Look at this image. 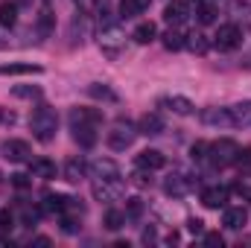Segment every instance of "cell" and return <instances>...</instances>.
I'll list each match as a JSON object with an SVG mask.
<instances>
[{
  "label": "cell",
  "instance_id": "44dd1931",
  "mask_svg": "<svg viewBox=\"0 0 251 248\" xmlns=\"http://www.w3.org/2000/svg\"><path fill=\"white\" fill-rule=\"evenodd\" d=\"M161 131H164V120H161L158 114H143V117L137 120V134L155 137V134H161Z\"/></svg>",
  "mask_w": 251,
  "mask_h": 248
},
{
  "label": "cell",
  "instance_id": "8992f818",
  "mask_svg": "<svg viewBox=\"0 0 251 248\" xmlns=\"http://www.w3.org/2000/svg\"><path fill=\"white\" fill-rule=\"evenodd\" d=\"M240 44H243V29L237 24H222L213 35V47L219 50H237Z\"/></svg>",
  "mask_w": 251,
  "mask_h": 248
},
{
  "label": "cell",
  "instance_id": "d590c367",
  "mask_svg": "<svg viewBox=\"0 0 251 248\" xmlns=\"http://www.w3.org/2000/svg\"><path fill=\"white\" fill-rule=\"evenodd\" d=\"M207 146H210V143H204V140H196V143L190 146V155H193V161H204V158H207Z\"/></svg>",
  "mask_w": 251,
  "mask_h": 248
},
{
  "label": "cell",
  "instance_id": "4dcf8cb0",
  "mask_svg": "<svg viewBox=\"0 0 251 248\" xmlns=\"http://www.w3.org/2000/svg\"><path fill=\"white\" fill-rule=\"evenodd\" d=\"M196 15H199V24H204V26H207V24H213V21H216V6L204 0V3H199Z\"/></svg>",
  "mask_w": 251,
  "mask_h": 248
},
{
  "label": "cell",
  "instance_id": "5bb4252c",
  "mask_svg": "<svg viewBox=\"0 0 251 248\" xmlns=\"http://www.w3.org/2000/svg\"><path fill=\"white\" fill-rule=\"evenodd\" d=\"M231 18L240 29H251V3L249 0H231Z\"/></svg>",
  "mask_w": 251,
  "mask_h": 248
},
{
  "label": "cell",
  "instance_id": "836d02e7",
  "mask_svg": "<svg viewBox=\"0 0 251 248\" xmlns=\"http://www.w3.org/2000/svg\"><path fill=\"white\" fill-rule=\"evenodd\" d=\"M82 225H79V216H70V213H64L62 216V231L64 234H76Z\"/></svg>",
  "mask_w": 251,
  "mask_h": 248
},
{
  "label": "cell",
  "instance_id": "484cf974",
  "mask_svg": "<svg viewBox=\"0 0 251 248\" xmlns=\"http://www.w3.org/2000/svg\"><path fill=\"white\" fill-rule=\"evenodd\" d=\"M88 94L94 97V99H102V102H117V94L108 88V85H88Z\"/></svg>",
  "mask_w": 251,
  "mask_h": 248
},
{
  "label": "cell",
  "instance_id": "ee69618b",
  "mask_svg": "<svg viewBox=\"0 0 251 248\" xmlns=\"http://www.w3.org/2000/svg\"><path fill=\"white\" fill-rule=\"evenodd\" d=\"M0 123L12 125V123H15V111H6V108H3V111H0Z\"/></svg>",
  "mask_w": 251,
  "mask_h": 248
},
{
  "label": "cell",
  "instance_id": "9a60e30c",
  "mask_svg": "<svg viewBox=\"0 0 251 248\" xmlns=\"http://www.w3.org/2000/svg\"><path fill=\"white\" fill-rule=\"evenodd\" d=\"M29 175L41 178V181H50V178H56V164L50 158H35V161H29Z\"/></svg>",
  "mask_w": 251,
  "mask_h": 248
},
{
  "label": "cell",
  "instance_id": "60d3db41",
  "mask_svg": "<svg viewBox=\"0 0 251 248\" xmlns=\"http://www.w3.org/2000/svg\"><path fill=\"white\" fill-rule=\"evenodd\" d=\"M204 243H207L210 248H222V246H225L222 234H204Z\"/></svg>",
  "mask_w": 251,
  "mask_h": 248
},
{
  "label": "cell",
  "instance_id": "ba28073f",
  "mask_svg": "<svg viewBox=\"0 0 251 248\" xmlns=\"http://www.w3.org/2000/svg\"><path fill=\"white\" fill-rule=\"evenodd\" d=\"M91 190H94V198L97 201H117L120 196H123V178L120 181H100V178H94V184H91Z\"/></svg>",
  "mask_w": 251,
  "mask_h": 248
},
{
  "label": "cell",
  "instance_id": "e0dca14e",
  "mask_svg": "<svg viewBox=\"0 0 251 248\" xmlns=\"http://www.w3.org/2000/svg\"><path fill=\"white\" fill-rule=\"evenodd\" d=\"M32 73H41V64H32V62L0 64V76H32Z\"/></svg>",
  "mask_w": 251,
  "mask_h": 248
},
{
  "label": "cell",
  "instance_id": "4316f807",
  "mask_svg": "<svg viewBox=\"0 0 251 248\" xmlns=\"http://www.w3.org/2000/svg\"><path fill=\"white\" fill-rule=\"evenodd\" d=\"M18 24V3H0V26Z\"/></svg>",
  "mask_w": 251,
  "mask_h": 248
},
{
  "label": "cell",
  "instance_id": "ab89813d",
  "mask_svg": "<svg viewBox=\"0 0 251 248\" xmlns=\"http://www.w3.org/2000/svg\"><path fill=\"white\" fill-rule=\"evenodd\" d=\"M187 231L190 234H204V222L193 216V219H187Z\"/></svg>",
  "mask_w": 251,
  "mask_h": 248
},
{
  "label": "cell",
  "instance_id": "ac0fdd59",
  "mask_svg": "<svg viewBox=\"0 0 251 248\" xmlns=\"http://www.w3.org/2000/svg\"><path fill=\"white\" fill-rule=\"evenodd\" d=\"M228 111H231V125H237V128H251V99L231 105Z\"/></svg>",
  "mask_w": 251,
  "mask_h": 248
},
{
  "label": "cell",
  "instance_id": "8fae6325",
  "mask_svg": "<svg viewBox=\"0 0 251 248\" xmlns=\"http://www.w3.org/2000/svg\"><path fill=\"white\" fill-rule=\"evenodd\" d=\"M38 207L47 216H62L64 210H67V196H62V193H44V198H41Z\"/></svg>",
  "mask_w": 251,
  "mask_h": 248
},
{
  "label": "cell",
  "instance_id": "c3c4849f",
  "mask_svg": "<svg viewBox=\"0 0 251 248\" xmlns=\"http://www.w3.org/2000/svg\"><path fill=\"white\" fill-rule=\"evenodd\" d=\"M0 178H3V175H0Z\"/></svg>",
  "mask_w": 251,
  "mask_h": 248
},
{
  "label": "cell",
  "instance_id": "7dc6e473",
  "mask_svg": "<svg viewBox=\"0 0 251 248\" xmlns=\"http://www.w3.org/2000/svg\"><path fill=\"white\" fill-rule=\"evenodd\" d=\"M187 3H196V6H199V3H204V0H187Z\"/></svg>",
  "mask_w": 251,
  "mask_h": 248
},
{
  "label": "cell",
  "instance_id": "83f0119b",
  "mask_svg": "<svg viewBox=\"0 0 251 248\" xmlns=\"http://www.w3.org/2000/svg\"><path fill=\"white\" fill-rule=\"evenodd\" d=\"M184 41H187V35H184V32H178V29L164 32V47H167V50H173V53H176V50H181V47H184Z\"/></svg>",
  "mask_w": 251,
  "mask_h": 248
},
{
  "label": "cell",
  "instance_id": "1f68e13d",
  "mask_svg": "<svg viewBox=\"0 0 251 248\" xmlns=\"http://www.w3.org/2000/svg\"><path fill=\"white\" fill-rule=\"evenodd\" d=\"M12 94L21 97V99H38V97H41V88H35V85H18Z\"/></svg>",
  "mask_w": 251,
  "mask_h": 248
},
{
  "label": "cell",
  "instance_id": "f546056e",
  "mask_svg": "<svg viewBox=\"0 0 251 248\" xmlns=\"http://www.w3.org/2000/svg\"><path fill=\"white\" fill-rule=\"evenodd\" d=\"M102 225H105L108 231H120V228L126 225V213L123 210H108L105 219H102Z\"/></svg>",
  "mask_w": 251,
  "mask_h": 248
},
{
  "label": "cell",
  "instance_id": "74e56055",
  "mask_svg": "<svg viewBox=\"0 0 251 248\" xmlns=\"http://www.w3.org/2000/svg\"><path fill=\"white\" fill-rule=\"evenodd\" d=\"M12 184L18 187V190H26V187L32 184V175H26V173H15V175H12Z\"/></svg>",
  "mask_w": 251,
  "mask_h": 248
},
{
  "label": "cell",
  "instance_id": "6da1fadb",
  "mask_svg": "<svg viewBox=\"0 0 251 248\" xmlns=\"http://www.w3.org/2000/svg\"><path fill=\"white\" fill-rule=\"evenodd\" d=\"M102 125V114L97 108H73L70 111V131H73V140L85 149H91L97 143V131Z\"/></svg>",
  "mask_w": 251,
  "mask_h": 248
},
{
  "label": "cell",
  "instance_id": "e575fe53",
  "mask_svg": "<svg viewBox=\"0 0 251 248\" xmlns=\"http://www.w3.org/2000/svg\"><path fill=\"white\" fill-rule=\"evenodd\" d=\"M38 29H41V35H50V29H53V12H50V9L41 12V18H38Z\"/></svg>",
  "mask_w": 251,
  "mask_h": 248
},
{
  "label": "cell",
  "instance_id": "7c38bea8",
  "mask_svg": "<svg viewBox=\"0 0 251 248\" xmlns=\"http://www.w3.org/2000/svg\"><path fill=\"white\" fill-rule=\"evenodd\" d=\"M199 120L204 125H231V111L219 108V105H210V108H201Z\"/></svg>",
  "mask_w": 251,
  "mask_h": 248
},
{
  "label": "cell",
  "instance_id": "f1b7e54d",
  "mask_svg": "<svg viewBox=\"0 0 251 248\" xmlns=\"http://www.w3.org/2000/svg\"><path fill=\"white\" fill-rule=\"evenodd\" d=\"M184 47H190L193 53H199V56H201V53H207V47H210V44H207V38H204L201 32H190L187 41H184Z\"/></svg>",
  "mask_w": 251,
  "mask_h": 248
},
{
  "label": "cell",
  "instance_id": "bcb514c9",
  "mask_svg": "<svg viewBox=\"0 0 251 248\" xmlns=\"http://www.w3.org/2000/svg\"><path fill=\"white\" fill-rule=\"evenodd\" d=\"M32 243H35V246H50V240H47V237H35Z\"/></svg>",
  "mask_w": 251,
  "mask_h": 248
},
{
  "label": "cell",
  "instance_id": "2e32d148",
  "mask_svg": "<svg viewBox=\"0 0 251 248\" xmlns=\"http://www.w3.org/2000/svg\"><path fill=\"white\" fill-rule=\"evenodd\" d=\"M228 187H207L204 193H201V204L204 207H210V210H216V207H225V201H228Z\"/></svg>",
  "mask_w": 251,
  "mask_h": 248
},
{
  "label": "cell",
  "instance_id": "d6986e66",
  "mask_svg": "<svg viewBox=\"0 0 251 248\" xmlns=\"http://www.w3.org/2000/svg\"><path fill=\"white\" fill-rule=\"evenodd\" d=\"M164 190H167L170 196H187L190 190H193V181H190L187 175H181V173H173V175L164 181Z\"/></svg>",
  "mask_w": 251,
  "mask_h": 248
},
{
  "label": "cell",
  "instance_id": "7bdbcfd3",
  "mask_svg": "<svg viewBox=\"0 0 251 248\" xmlns=\"http://www.w3.org/2000/svg\"><path fill=\"white\" fill-rule=\"evenodd\" d=\"M131 178H134V184H137V187H146V184H152V178H149L146 173H134Z\"/></svg>",
  "mask_w": 251,
  "mask_h": 248
},
{
  "label": "cell",
  "instance_id": "8d00e7d4",
  "mask_svg": "<svg viewBox=\"0 0 251 248\" xmlns=\"http://www.w3.org/2000/svg\"><path fill=\"white\" fill-rule=\"evenodd\" d=\"M143 213V201L134 196V198H126V216H140Z\"/></svg>",
  "mask_w": 251,
  "mask_h": 248
},
{
  "label": "cell",
  "instance_id": "7402d4cb",
  "mask_svg": "<svg viewBox=\"0 0 251 248\" xmlns=\"http://www.w3.org/2000/svg\"><path fill=\"white\" fill-rule=\"evenodd\" d=\"M187 18V0H173V3H167V9H164V21L167 24H181Z\"/></svg>",
  "mask_w": 251,
  "mask_h": 248
},
{
  "label": "cell",
  "instance_id": "4fadbf2b",
  "mask_svg": "<svg viewBox=\"0 0 251 248\" xmlns=\"http://www.w3.org/2000/svg\"><path fill=\"white\" fill-rule=\"evenodd\" d=\"M137 167L140 170H164L167 167V158H164V152H158V149H143L140 155H137Z\"/></svg>",
  "mask_w": 251,
  "mask_h": 248
},
{
  "label": "cell",
  "instance_id": "603a6c76",
  "mask_svg": "<svg viewBox=\"0 0 251 248\" xmlns=\"http://www.w3.org/2000/svg\"><path fill=\"white\" fill-rule=\"evenodd\" d=\"M246 222H249L246 207H228V210H225V216H222V225H225V228H231V231H240Z\"/></svg>",
  "mask_w": 251,
  "mask_h": 248
},
{
  "label": "cell",
  "instance_id": "cb8c5ba5",
  "mask_svg": "<svg viewBox=\"0 0 251 248\" xmlns=\"http://www.w3.org/2000/svg\"><path fill=\"white\" fill-rule=\"evenodd\" d=\"M131 38H134L137 44H152V41L158 38V26H155L152 21H143V24H137V26H134Z\"/></svg>",
  "mask_w": 251,
  "mask_h": 248
},
{
  "label": "cell",
  "instance_id": "9c48e42d",
  "mask_svg": "<svg viewBox=\"0 0 251 248\" xmlns=\"http://www.w3.org/2000/svg\"><path fill=\"white\" fill-rule=\"evenodd\" d=\"M0 152H3V158H6V161H12V164L32 161V149H29V143H26V140H6V143L0 146Z\"/></svg>",
  "mask_w": 251,
  "mask_h": 248
},
{
  "label": "cell",
  "instance_id": "d4e9b609",
  "mask_svg": "<svg viewBox=\"0 0 251 248\" xmlns=\"http://www.w3.org/2000/svg\"><path fill=\"white\" fill-rule=\"evenodd\" d=\"M152 0H120V18H134L140 15Z\"/></svg>",
  "mask_w": 251,
  "mask_h": 248
},
{
  "label": "cell",
  "instance_id": "30bf717a",
  "mask_svg": "<svg viewBox=\"0 0 251 248\" xmlns=\"http://www.w3.org/2000/svg\"><path fill=\"white\" fill-rule=\"evenodd\" d=\"M158 108H167V111H173L178 117H187V114L196 111V105L190 102L187 97H161L158 99Z\"/></svg>",
  "mask_w": 251,
  "mask_h": 248
},
{
  "label": "cell",
  "instance_id": "f6af8a7d",
  "mask_svg": "<svg viewBox=\"0 0 251 248\" xmlns=\"http://www.w3.org/2000/svg\"><path fill=\"white\" fill-rule=\"evenodd\" d=\"M152 240H155V228H146L143 231V243H152Z\"/></svg>",
  "mask_w": 251,
  "mask_h": 248
},
{
  "label": "cell",
  "instance_id": "b9f144b4",
  "mask_svg": "<svg viewBox=\"0 0 251 248\" xmlns=\"http://www.w3.org/2000/svg\"><path fill=\"white\" fill-rule=\"evenodd\" d=\"M234 193H237L240 198H246V201H251V187H249V184H237V187H234Z\"/></svg>",
  "mask_w": 251,
  "mask_h": 248
},
{
  "label": "cell",
  "instance_id": "7a4b0ae2",
  "mask_svg": "<svg viewBox=\"0 0 251 248\" xmlns=\"http://www.w3.org/2000/svg\"><path fill=\"white\" fill-rule=\"evenodd\" d=\"M29 128H32L35 140L50 143V140L56 137V128H59V117H56V111H53L50 105H38V108L32 111V117H29Z\"/></svg>",
  "mask_w": 251,
  "mask_h": 248
},
{
  "label": "cell",
  "instance_id": "ffe728a7",
  "mask_svg": "<svg viewBox=\"0 0 251 248\" xmlns=\"http://www.w3.org/2000/svg\"><path fill=\"white\" fill-rule=\"evenodd\" d=\"M85 173H88V164L82 158H67V164H64V181L79 184L85 178Z\"/></svg>",
  "mask_w": 251,
  "mask_h": 248
},
{
  "label": "cell",
  "instance_id": "f35d334b",
  "mask_svg": "<svg viewBox=\"0 0 251 248\" xmlns=\"http://www.w3.org/2000/svg\"><path fill=\"white\" fill-rule=\"evenodd\" d=\"M15 225V213L12 210H0V231H9Z\"/></svg>",
  "mask_w": 251,
  "mask_h": 248
},
{
  "label": "cell",
  "instance_id": "5b68a950",
  "mask_svg": "<svg viewBox=\"0 0 251 248\" xmlns=\"http://www.w3.org/2000/svg\"><path fill=\"white\" fill-rule=\"evenodd\" d=\"M134 137H137V125H131L128 120H117V123L111 125V131H108V146L114 149V152H126L131 143H134Z\"/></svg>",
  "mask_w": 251,
  "mask_h": 248
},
{
  "label": "cell",
  "instance_id": "3957f363",
  "mask_svg": "<svg viewBox=\"0 0 251 248\" xmlns=\"http://www.w3.org/2000/svg\"><path fill=\"white\" fill-rule=\"evenodd\" d=\"M123 44H126V35H123V29H120V24L111 21V18H105L102 29H100V47H102V53L111 56V59H117L120 50H123Z\"/></svg>",
  "mask_w": 251,
  "mask_h": 248
},
{
  "label": "cell",
  "instance_id": "277c9868",
  "mask_svg": "<svg viewBox=\"0 0 251 248\" xmlns=\"http://www.w3.org/2000/svg\"><path fill=\"white\" fill-rule=\"evenodd\" d=\"M237 152H240V146H237L234 140L222 137V140H216V143L207 146V161H210L216 170H222V167H231V164L237 161Z\"/></svg>",
  "mask_w": 251,
  "mask_h": 248
},
{
  "label": "cell",
  "instance_id": "d6a6232c",
  "mask_svg": "<svg viewBox=\"0 0 251 248\" xmlns=\"http://www.w3.org/2000/svg\"><path fill=\"white\" fill-rule=\"evenodd\" d=\"M76 6H79L82 12H88V15H97V12L105 9V0H76Z\"/></svg>",
  "mask_w": 251,
  "mask_h": 248
},
{
  "label": "cell",
  "instance_id": "52a82bcc",
  "mask_svg": "<svg viewBox=\"0 0 251 248\" xmlns=\"http://www.w3.org/2000/svg\"><path fill=\"white\" fill-rule=\"evenodd\" d=\"M88 173L91 178H100V181H120V167L111 161V158H97L88 164Z\"/></svg>",
  "mask_w": 251,
  "mask_h": 248
}]
</instances>
